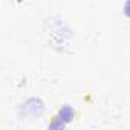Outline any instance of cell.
<instances>
[{"mask_svg": "<svg viewBox=\"0 0 130 130\" xmlns=\"http://www.w3.org/2000/svg\"><path fill=\"white\" fill-rule=\"evenodd\" d=\"M125 14L130 17V0H128V2L125 3Z\"/></svg>", "mask_w": 130, "mask_h": 130, "instance_id": "6da1fadb", "label": "cell"}]
</instances>
